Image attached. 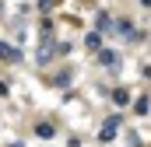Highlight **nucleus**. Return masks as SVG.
Segmentation results:
<instances>
[{"label":"nucleus","mask_w":151,"mask_h":147,"mask_svg":"<svg viewBox=\"0 0 151 147\" xmlns=\"http://www.w3.org/2000/svg\"><path fill=\"white\" fill-rule=\"evenodd\" d=\"M0 60H4V63H18V60H21V49H18V46L0 42Z\"/></svg>","instance_id":"f257e3e1"},{"label":"nucleus","mask_w":151,"mask_h":147,"mask_svg":"<svg viewBox=\"0 0 151 147\" xmlns=\"http://www.w3.org/2000/svg\"><path fill=\"white\" fill-rule=\"evenodd\" d=\"M95 32H99V35H102V32H113V14L99 11V18H95Z\"/></svg>","instance_id":"f03ea898"},{"label":"nucleus","mask_w":151,"mask_h":147,"mask_svg":"<svg viewBox=\"0 0 151 147\" xmlns=\"http://www.w3.org/2000/svg\"><path fill=\"white\" fill-rule=\"evenodd\" d=\"M99 63H102V67H116V63H119V56H116L113 49H99Z\"/></svg>","instance_id":"7ed1b4c3"},{"label":"nucleus","mask_w":151,"mask_h":147,"mask_svg":"<svg viewBox=\"0 0 151 147\" xmlns=\"http://www.w3.org/2000/svg\"><path fill=\"white\" fill-rule=\"evenodd\" d=\"M53 133H56L53 123H39V126H35V137H39V140H53Z\"/></svg>","instance_id":"20e7f679"},{"label":"nucleus","mask_w":151,"mask_h":147,"mask_svg":"<svg viewBox=\"0 0 151 147\" xmlns=\"http://www.w3.org/2000/svg\"><path fill=\"white\" fill-rule=\"evenodd\" d=\"M70 77H74L70 70H60L56 77H53V84H56V88H67V84H70Z\"/></svg>","instance_id":"39448f33"},{"label":"nucleus","mask_w":151,"mask_h":147,"mask_svg":"<svg viewBox=\"0 0 151 147\" xmlns=\"http://www.w3.org/2000/svg\"><path fill=\"white\" fill-rule=\"evenodd\" d=\"M84 46H88V49H95V53H99V49H102V35H99V32H91V35L84 39Z\"/></svg>","instance_id":"423d86ee"},{"label":"nucleus","mask_w":151,"mask_h":147,"mask_svg":"<svg viewBox=\"0 0 151 147\" xmlns=\"http://www.w3.org/2000/svg\"><path fill=\"white\" fill-rule=\"evenodd\" d=\"M113 102H116V105H127V102H130V95H127L123 88H116V91H113Z\"/></svg>","instance_id":"0eeeda50"},{"label":"nucleus","mask_w":151,"mask_h":147,"mask_svg":"<svg viewBox=\"0 0 151 147\" xmlns=\"http://www.w3.org/2000/svg\"><path fill=\"white\" fill-rule=\"evenodd\" d=\"M134 112H137V116H148V112H151L148 98H137V105H134Z\"/></svg>","instance_id":"6e6552de"},{"label":"nucleus","mask_w":151,"mask_h":147,"mask_svg":"<svg viewBox=\"0 0 151 147\" xmlns=\"http://www.w3.org/2000/svg\"><path fill=\"white\" fill-rule=\"evenodd\" d=\"M116 32H119V35H134V25H130V21H119V25H113Z\"/></svg>","instance_id":"1a4fd4ad"},{"label":"nucleus","mask_w":151,"mask_h":147,"mask_svg":"<svg viewBox=\"0 0 151 147\" xmlns=\"http://www.w3.org/2000/svg\"><path fill=\"white\" fill-rule=\"evenodd\" d=\"M116 137V126H106V130H102V133H99V140H102V144H109V140H113Z\"/></svg>","instance_id":"9d476101"},{"label":"nucleus","mask_w":151,"mask_h":147,"mask_svg":"<svg viewBox=\"0 0 151 147\" xmlns=\"http://www.w3.org/2000/svg\"><path fill=\"white\" fill-rule=\"evenodd\" d=\"M39 7H53V0H39Z\"/></svg>","instance_id":"9b49d317"},{"label":"nucleus","mask_w":151,"mask_h":147,"mask_svg":"<svg viewBox=\"0 0 151 147\" xmlns=\"http://www.w3.org/2000/svg\"><path fill=\"white\" fill-rule=\"evenodd\" d=\"M141 4H144V7H151V0H141Z\"/></svg>","instance_id":"f8f14e48"}]
</instances>
